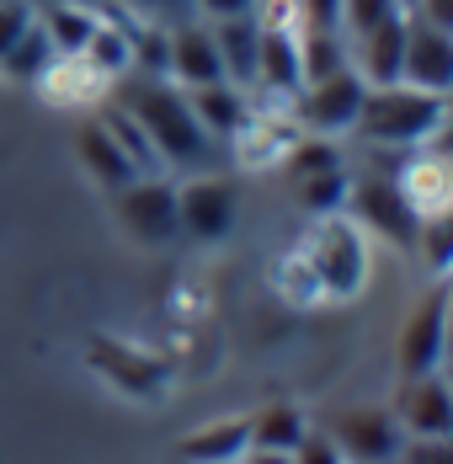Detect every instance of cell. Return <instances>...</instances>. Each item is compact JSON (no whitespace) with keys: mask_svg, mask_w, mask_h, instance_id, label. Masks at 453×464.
Segmentation results:
<instances>
[{"mask_svg":"<svg viewBox=\"0 0 453 464\" xmlns=\"http://www.w3.org/2000/svg\"><path fill=\"white\" fill-rule=\"evenodd\" d=\"M118 107L144 129L149 150L160 155V166H181V171H198L214 140L203 134V123L192 118V102L177 81H160V75H118Z\"/></svg>","mask_w":453,"mask_h":464,"instance_id":"1","label":"cell"},{"mask_svg":"<svg viewBox=\"0 0 453 464\" xmlns=\"http://www.w3.org/2000/svg\"><path fill=\"white\" fill-rule=\"evenodd\" d=\"M443 118H448V96L416 92L406 81H390V86H368L362 92L352 129L362 140L384 144V150H416L432 134H443Z\"/></svg>","mask_w":453,"mask_h":464,"instance_id":"2","label":"cell"},{"mask_svg":"<svg viewBox=\"0 0 453 464\" xmlns=\"http://www.w3.org/2000/svg\"><path fill=\"white\" fill-rule=\"evenodd\" d=\"M299 256H304V267L315 278L320 299H352L368 283V240L342 214H320V225L310 230Z\"/></svg>","mask_w":453,"mask_h":464,"instance_id":"3","label":"cell"},{"mask_svg":"<svg viewBox=\"0 0 453 464\" xmlns=\"http://www.w3.org/2000/svg\"><path fill=\"white\" fill-rule=\"evenodd\" d=\"M448 358V283H432L400 321V342H395V369L400 379L410 373H438Z\"/></svg>","mask_w":453,"mask_h":464,"instance_id":"4","label":"cell"},{"mask_svg":"<svg viewBox=\"0 0 453 464\" xmlns=\"http://www.w3.org/2000/svg\"><path fill=\"white\" fill-rule=\"evenodd\" d=\"M86 363L129 401H166V390H171V369L155 353H144L134 342H118V336H91Z\"/></svg>","mask_w":453,"mask_h":464,"instance_id":"5","label":"cell"},{"mask_svg":"<svg viewBox=\"0 0 453 464\" xmlns=\"http://www.w3.org/2000/svg\"><path fill=\"white\" fill-rule=\"evenodd\" d=\"M325 438L336 443V454L347 464H395L400 443H406L390 406H342L325 427Z\"/></svg>","mask_w":453,"mask_h":464,"instance_id":"6","label":"cell"},{"mask_svg":"<svg viewBox=\"0 0 453 464\" xmlns=\"http://www.w3.org/2000/svg\"><path fill=\"white\" fill-rule=\"evenodd\" d=\"M362 92H368V81L347 64V70H336V75L304 81V86L294 92V112H299V123H304L310 134H347V129L358 123Z\"/></svg>","mask_w":453,"mask_h":464,"instance_id":"7","label":"cell"},{"mask_svg":"<svg viewBox=\"0 0 453 464\" xmlns=\"http://www.w3.org/2000/svg\"><path fill=\"white\" fill-rule=\"evenodd\" d=\"M118 203V225L134 235L139 246H166L177 240V187L160 177H134L112 192Z\"/></svg>","mask_w":453,"mask_h":464,"instance_id":"8","label":"cell"},{"mask_svg":"<svg viewBox=\"0 0 453 464\" xmlns=\"http://www.w3.org/2000/svg\"><path fill=\"white\" fill-rule=\"evenodd\" d=\"M235 214H240V198L225 177H192L177 187V235L187 240H203V246L225 240L235 230Z\"/></svg>","mask_w":453,"mask_h":464,"instance_id":"9","label":"cell"},{"mask_svg":"<svg viewBox=\"0 0 453 464\" xmlns=\"http://www.w3.org/2000/svg\"><path fill=\"white\" fill-rule=\"evenodd\" d=\"M347 208H352V225L358 230H373L384 235V240H395V246H416V230H421V219L410 214V203L400 198V187L395 177H368V182H347V198H342Z\"/></svg>","mask_w":453,"mask_h":464,"instance_id":"10","label":"cell"},{"mask_svg":"<svg viewBox=\"0 0 453 464\" xmlns=\"http://www.w3.org/2000/svg\"><path fill=\"white\" fill-rule=\"evenodd\" d=\"M400 81L416 92H438L448 96L453 86V33L432 27L421 16L406 11V48H400Z\"/></svg>","mask_w":453,"mask_h":464,"instance_id":"11","label":"cell"},{"mask_svg":"<svg viewBox=\"0 0 453 464\" xmlns=\"http://www.w3.org/2000/svg\"><path fill=\"white\" fill-rule=\"evenodd\" d=\"M390 411H395L406 438H453V395H448V384H443V369L400 379Z\"/></svg>","mask_w":453,"mask_h":464,"instance_id":"12","label":"cell"},{"mask_svg":"<svg viewBox=\"0 0 453 464\" xmlns=\"http://www.w3.org/2000/svg\"><path fill=\"white\" fill-rule=\"evenodd\" d=\"M166 75L177 81L181 92L225 81L219 48H214V27H198V22H177V27H171V38H166Z\"/></svg>","mask_w":453,"mask_h":464,"instance_id":"13","label":"cell"},{"mask_svg":"<svg viewBox=\"0 0 453 464\" xmlns=\"http://www.w3.org/2000/svg\"><path fill=\"white\" fill-rule=\"evenodd\" d=\"M395 187H400V198L410 203L416 219H448L453 182H448V160L443 155H410L395 171Z\"/></svg>","mask_w":453,"mask_h":464,"instance_id":"14","label":"cell"},{"mask_svg":"<svg viewBox=\"0 0 453 464\" xmlns=\"http://www.w3.org/2000/svg\"><path fill=\"white\" fill-rule=\"evenodd\" d=\"M214 48H219V64H225L229 86H240V92L256 86V59H262V22H256V11L214 22Z\"/></svg>","mask_w":453,"mask_h":464,"instance_id":"15","label":"cell"},{"mask_svg":"<svg viewBox=\"0 0 453 464\" xmlns=\"http://www.w3.org/2000/svg\"><path fill=\"white\" fill-rule=\"evenodd\" d=\"M246 449H251V417H225L187 432L177 443V464H240Z\"/></svg>","mask_w":453,"mask_h":464,"instance_id":"16","label":"cell"},{"mask_svg":"<svg viewBox=\"0 0 453 464\" xmlns=\"http://www.w3.org/2000/svg\"><path fill=\"white\" fill-rule=\"evenodd\" d=\"M192 102V118L203 123V134L208 140H235L240 129H246V118H251V102L240 86H229V81H214V86H192L187 92Z\"/></svg>","mask_w":453,"mask_h":464,"instance_id":"17","label":"cell"},{"mask_svg":"<svg viewBox=\"0 0 453 464\" xmlns=\"http://www.w3.org/2000/svg\"><path fill=\"white\" fill-rule=\"evenodd\" d=\"M75 150H81V160H86L91 182H101L107 192H118L123 182H134V160L123 155V144L112 140V129L101 123V118H86L81 123V134H75Z\"/></svg>","mask_w":453,"mask_h":464,"instance_id":"18","label":"cell"},{"mask_svg":"<svg viewBox=\"0 0 453 464\" xmlns=\"http://www.w3.org/2000/svg\"><path fill=\"white\" fill-rule=\"evenodd\" d=\"M358 44V70L368 86H390V81H400V48H406V11L400 16H390V22H379L373 33H362L352 38Z\"/></svg>","mask_w":453,"mask_h":464,"instance_id":"19","label":"cell"},{"mask_svg":"<svg viewBox=\"0 0 453 464\" xmlns=\"http://www.w3.org/2000/svg\"><path fill=\"white\" fill-rule=\"evenodd\" d=\"M310 432L304 411L294 401H272L251 417V449H277V454H294V443Z\"/></svg>","mask_w":453,"mask_h":464,"instance_id":"20","label":"cell"},{"mask_svg":"<svg viewBox=\"0 0 453 464\" xmlns=\"http://www.w3.org/2000/svg\"><path fill=\"white\" fill-rule=\"evenodd\" d=\"M38 22H43L48 44L70 59V53H81V48L91 44V33H96V22H101V16H91L86 5H75V0H53V5L38 11Z\"/></svg>","mask_w":453,"mask_h":464,"instance_id":"21","label":"cell"},{"mask_svg":"<svg viewBox=\"0 0 453 464\" xmlns=\"http://www.w3.org/2000/svg\"><path fill=\"white\" fill-rule=\"evenodd\" d=\"M53 59H59V48L48 44L43 22L33 16V27H27V33H22V38H16L11 48H5V53H0V70H5L11 81H43Z\"/></svg>","mask_w":453,"mask_h":464,"instance_id":"22","label":"cell"},{"mask_svg":"<svg viewBox=\"0 0 453 464\" xmlns=\"http://www.w3.org/2000/svg\"><path fill=\"white\" fill-rule=\"evenodd\" d=\"M400 11H406L400 0H342V33L362 38V33H373L379 22H390V16H400Z\"/></svg>","mask_w":453,"mask_h":464,"instance_id":"23","label":"cell"},{"mask_svg":"<svg viewBox=\"0 0 453 464\" xmlns=\"http://www.w3.org/2000/svg\"><path fill=\"white\" fill-rule=\"evenodd\" d=\"M395 464H453V443L448 438H406Z\"/></svg>","mask_w":453,"mask_h":464,"instance_id":"24","label":"cell"},{"mask_svg":"<svg viewBox=\"0 0 453 464\" xmlns=\"http://www.w3.org/2000/svg\"><path fill=\"white\" fill-rule=\"evenodd\" d=\"M33 16H38V11H33L27 0H0V53L33 27Z\"/></svg>","mask_w":453,"mask_h":464,"instance_id":"25","label":"cell"},{"mask_svg":"<svg viewBox=\"0 0 453 464\" xmlns=\"http://www.w3.org/2000/svg\"><path fill=\"white\" fill-rule=\"evenodd\" d=\"M294 464H347V459L336 454V443H331L325 432H315V427H310V432L294 443Z\"/></svg>","mask_w":453,"mask_h":464,"instance_id":"26","label":"cell"},{"mask_svg":"<svg viewBox=\"0 0 453 464\" xmlns=\"http://www.w3.org/2000/svg\"><path fill=\"white\" fill-rule=\"evenodd\" d=\"M299 5V27H336L342 33V0H294Z\"/></svg>","mask_w":453,"mask_h":464,"instance_id":"27","label":"cell"},{"mask_svg":"<svg viewBox=\"0 0 453 464\" xmlns=\"http://www.w3.org/2000/svg\"><path fill=\"white\" fill-rule=\"evenodd\" d=\"M203 5V16L208 22H225V16H251V11H262V0H198Z\"/></svg>","mask_w":453,"mask_h":464,"instance_id":"28","label":"cell"},{"mask_svg":"<svg viewBox=\"0 0 453 464\" xmlns=\"http://www.w3.org/2000/svg\"><path fill=\"white\" fill-rule=\"evenodd\" d=\"M240 464H294V454H277V449H246Z\"/></svg>","mask_w":453,"mask_h":464,"instance_id":"29","label":"cell"},{"mask_svg":"<svg viewBox=\"0 0 453 464\" xmlns=\"http://www.w3.org/2000/svg\"><path fill=\"white\" fill-rule=\"evenodd\" d=\"M129 5H144V11H187V0H129Z\"/></svg>","mask_w":453,"mask_h":464,"instance_id":"30","label":"cell"},{"mask_svg":"<svg viewBox=\"0 0 453 464\" xmlns=\"http://www.w3.org/2000/svg\"><path fill=\"white\" fill-rule=\"evenodd\" d=\"M400 5H410V0H400Z\"/></svg>","mask_w":453,"mask_h":464,"instance_id":"31","label":"cell"}]
</instances>
